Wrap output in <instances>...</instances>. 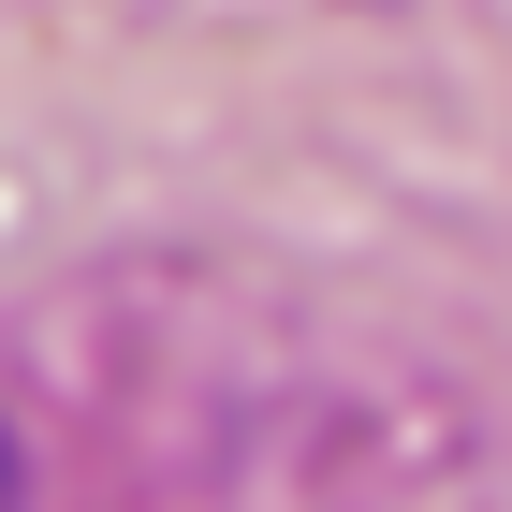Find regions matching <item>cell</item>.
<instances>
[{"label": "cell", "mask_w": 512, "mask_h": 512, "mask_svg": "<svg viewBox=\"0 0 512 512\" xmlns=\"http://www.w3.org/2000/svg\"><path fill=\"white\" fill-rule=\"evenodd\" d=\"M0 483H15V454H0Z\"/></svg>", "instance_id": "6da1fadb"}]
</instances>
